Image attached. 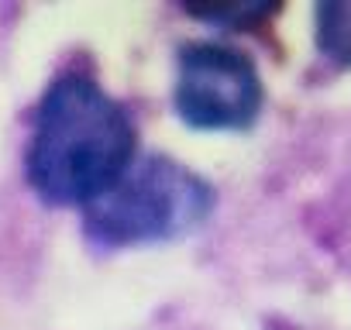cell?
Masks as SVG:
<instances>
[{
	"label": "cell",
	"instance_id": "1",
	"mask_svg": "<svg viewBox=\"0 0 351 330\" xmlns=\"http://www.w3.org/2000/svg\"><path fill=\"white\" fill-rule=\"evenodd\" d=\"M134 162V120L97 79L59 76L32 124L25 173L52 207H90Z\"/></svg>",
	"mask_w": 351,
	"mask_h": 330
},
{
	"label": "cell",
	"instance_id": "2",
	"mask_svg": "<svg viewBox=\"0 0 351 330\" xmlns=\"http://www.w3.org/2000/svg\"><path fill=\"white\" fill-rule=\"evenodd\" d=\"M217 196L207 179L169 155H145L90 207L83 231L100 248H141L193 234L214 214Z\"/></svg>",
	"mask_w": 351,
	"mask_h": 330
},
{
	"label": "cell",
	"instance_id": "3",
	"mask_svg": "<svg viewBox=\"0 0 351 330\" xmlns=\"http://www.w3.org/2000/svg\"><path fill=\"white\" fill-rule=\"evenodd\" d=\"M172 103L197 131H245L258 120L265 90L245 52L221 42H186L176 55Z\"/></svg>",
	"mask_w": 351,
	"mask_h": 330
},
{
	"label": "cell",
	"instance_id": "4",
	"mask_svg": "<svg viewBox=\"0 0 351 330\" xmlns=\"http://www.w3.org/2000/svg\"><path fill=\"white\" fill-rule=\"evenodd\" d=\"M313 35L324 59L351 69V0H324V4H317Z\"/></svg>",
	"mask_w": 351,
	"mask_h": 330
}]
</instances>
